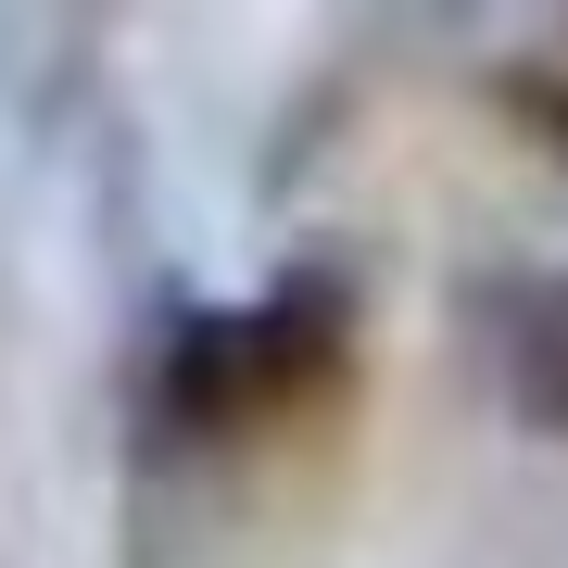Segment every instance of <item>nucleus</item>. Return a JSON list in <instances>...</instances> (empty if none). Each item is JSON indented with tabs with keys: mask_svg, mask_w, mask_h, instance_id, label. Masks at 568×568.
Here are the masks:
<instances>
[{
	"mask_svg": "<svg viewBox=\"0 0 568 568\" xmlns=\"http://www.w3.org/2000/svg\"><path fill=\"white\" fill-rule=\"evenodd\" d=\"M506 405H518V429L568 443V265L518 278V304H506Z\"/></svg>",
	"mask_w": 568,
	"mask_h": 568,
	"instance_id": "nucleus-2",
	"label": "nucleus"
},
{
	"mask_svg": "<svg viewBox=\"0 0 568 568\" xmlns=\"http://www.w3.org/2000/svg\"><path fill=\"white\" fill-rule=\"evenodd\" d=\"M164 405H178L190 429H241V417H265V379H253V342H241V304L178 316V342H164Z\"/></svg>",
	"mask_w": 568,
	"mask_h": 568,
	"instance_id": "nucleus-1",
	"label": "nucleus"
}]
</instances>
